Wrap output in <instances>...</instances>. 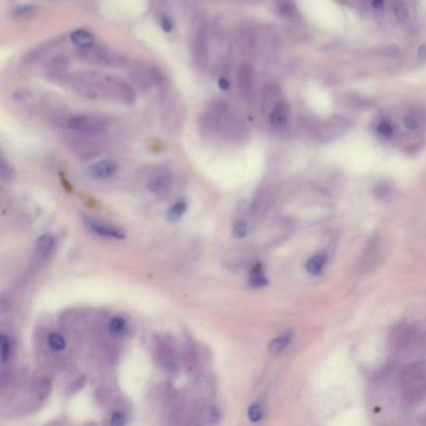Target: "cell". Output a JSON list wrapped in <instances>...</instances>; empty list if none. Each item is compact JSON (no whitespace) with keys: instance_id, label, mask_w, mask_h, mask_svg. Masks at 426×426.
I'll list each match as a JSON object with an SVG mask.
<instances>
[{"instance_id":"cell-2","label":"cell","mask_w":426,"mask_h":426,"mask_svg":"<svg viewBox=\"0 0 426 426\" xmlns=\"http://www.w3.org/2000/svg\"><path fill=\"white\" fill-rule=\"evenodd\" d=\"M190 57L198 70H205L209 64V29L205 20L199 19L193 27L190 38Z\"/></svg>"},{"instance_id":"cell-24","label":"cell","mask_w":426,"mask_h":426,"mask_svg":"<svg viewBox=\"0 0 426 426\" xmlns=\"http://www.w3.org/2000/svg\"><path fill=\"white\" fill-rule=\"evenodd\" d=\"M48 344L49 346H50V349L54 350V351H63V350L65 349V346H67L64 338L56 333H53L49 335Z\"/></svg>"},{"instance_id":"cell-37","label":"cell","mask_w":426,"mask_h":426,"mask_svg":"<svg viewBox=\"0 0 426 426\" xmlns=\"http://www.w3.org/2000/svg\"><path fill=\"white\" fill-rule=\"evenodd\" d=\"M371 4H373V7L375 8V9H380V8L384 7V0H373Z\"/></svg>"},{"instance_id":"cell-28","label":"cell","mask_w":426,"mask_h":426,"mask_svg":"<svg viewBox=\"0 0 426 426\" xmlns=\"http://www.w3.org/2000/svg\"><path fill=\"white\" fill-rule=\"evenodd\" d=\"M394 15H395L399 22H405V20L409 19V9L402 3H396L394 5Z\"/></svg>"},{"instance_id":"cell-33","label":"cell","mask_w":426,"mask_h":426,"mask_svg":"<svg viewBox=\"0 0 426 426\" xmlns=\"http://www.w3.org/2000/svg\"><path fill=\"white\" fill-rule=\"evenodd\" d=\"M404 125L405 128H407L409 130H416L417 128H419V120L415 116L409 115V116H406L404 119Z\"/></svg>"},{"instance_id":"cell-35","label":"cell","mask_w":426,"mask_h":426,"mask_svg":"<svg viewBox=\"0 0 426 426\" xmlns=\"http://www.w3.org/2000/svg\"><path fill=\"white\" fill-rule=\"evenodd\" d=\"M230 86H231V84H230V80L227 79L226 77H220V78H219V80H218V88L220 89V90L227 91L230 89Z\"/></svg>"},{"instance_id":"cell-19","label":"cell","mask_w":426,"mask_h":426,"mask_svg":"<svg viewBox=\"0 0 426 426\" xmlns=\"http://www.w3.org/2000/svg\"><path fill=\"white\" fill-rule=\"evenodd\" d=\"M276 10L284 18H294L297 14V8L294 0H274Z\"/></svg>"},{"instance_id":"cell-15","label":"cell","mask_w":426,"mask_h":426,"mask_svg":"<svg viewBox=\"0 0 426 426\" xmlns=\"http://www.w3.org/2000/svg\"><path fill=\"white\" fill-rule=\"evenodd\" d=\"M406 380L409 381V390L411 391L412 395H415V393H424L426 389V375L425 373H421L420 370H415L414 373L410 374V375L406 376Z\"/></svg>"},{"instance_id":"cell-11","label":"cell","mask_w":426,"mask_h":426,"mask_svg":"<svg viewBox=\"0 0 426 426\" xmlns=\"http://www.w3.org/2000/svg\"><path fill=\"white\" fill-rule=\"evenodd\" d=\"M236 43L241 53L250 54L255 48L256 36L249 27H240L236 31Z\"/></svg>"},{"instance_id":"cell-29","label":"cell","mask_w":426,"mask_h":426,"mask_svg":"<svg viewBox=\"0 0 426 426\" xmlns=\"http://www.w3.org/2000/svg\"><path fill=\"white\" fill-rule=\"evenodd\" d=\"M378 133L379 135H381V137L384 138H390L394 135V128L393 125L390 124L389 121H381L380 124L378 125Z\"/></svg>"},{"instance_id":"cell-23","label":"cell","mask_w":426,"mask_h":426,"mask_svg":"<svg viewBox=\"0 0 426 426\" xmlns=\"http://www.w3.org/2000/svg\"><path fill=\"white\" fill-rule=\"evenodd\" d=\"M10 340L5 334H2L0 336V361L2 364H7L8 360L10 359Z\"/></svg>"},{"instance_id":"cell-20","label":"cell","mask_w":426,"mask_h":426,"mask_svg":"<svg viewBox=\"0 0 426 426\" xmlns=\"http://www.w3.org/2000/svg\"><path fill=\"white\" fill-rule=\"evenodd\" d=\"M325 264H326V255L316 254L308 260L307 265H305V269H307L308 273L312 274V275H318V274L321 273V270L324 269Z\"/></svg>"},{"instance_id":"cell-31","label":"cell","mask_w":426,"mask_h":426,"mask_svg":"<svg viewBox=\"0 0 426 426\" xmlns=\"http://www.w3.org/2000/svg\"><path fill=\"white\" fill-rule=\"evenodd\" d=\"M160 27L165 33H171L172 29H174V22L170 17L163 14L160 17Z\"/></svg>"},{"instance_id":"cell-26","label":"cell","mask_w":426,"mask_h":426,"mask_svg":"<svg viewBox=\"0 0 426 426\" xmlns=\"http://www.w3.org/2000/svg\"><path fill=\"white\" fill-rule=\"evenodd\" d=\"M109 326H110L111 333L115 334V335H121V334L127 330V323H125L124 319L120 318V316L111 319Z\"/></svg>"},{"instance_id":"cell-36","label":"cell","mask_w":426,"mask_h":426,"mask_svg":"<svg viewBox=\"0 0 426 426\" xmlns=\"http://www.w3.org/2000/svg\"><path fill=\"white\" fill-rule=\"evenodd\" d=\"M416 56H417V60H419V62H425V60H426V45H425V44H424V45L420 46L419 49H417Z\"/></svg>"},{"instance_id":"cell-7","label":"cell","mask_w":426,"mask_h":426,"mask_svg":"<svg viewBox=\"0 0 426 426\" xmlns=\"http://www.w3.org/2000/svg\"><path fill=\"white\" fill-rule=\"evenodd\" d=\"M70 65V60L67 55H56L51 57L44 68V74L49 80L59 82L65 74Z\"/></svg>"},{"instance_id":"cell-16","label":"cell","mask_w":426,"mask_h":426,"mask_svg":"<svg viewBox=\"0 0 426 426\" xmlns=\"http://www.w3.org/2000/svg\"><path fill=\"white\" fill-rule=\"evenodd\" d=\"M171 187V177L169 175H158L148 182V189L154 194H163Z\"/></svg>"},{"instance_id":"cell-27","label":"cell","mask_w":426,"mask_h":426,"mask_svg":"<svg viewBox=\"0 0 426 426\" xmlns=\"http://www.w3.org/2000/svg\"><path fill=\"white\" fill-rule=\"evenodd\" d=\"M263 416H264L263 407H261L260 405H259V404L250 405L249 409H248V417H249L250 421L258 422V421H260L261 419H263Z\"/></svg>"},{"instance_id":"cell-25","label":"cell","mask_w":426,"mask_h":426,"mask_svg":"<svg viewBox=\"0 0 426 426\" xmlns=\"http://www.w3.org/2000/svg\"><path fill=\"white\" fill-rule=\"evenodd\" d=\"M0 175H2V179L4 181H10L15 175L14 169L12 168V165L8 163L4 156H2V161H0Z\"/></svg>"},{"instance_id":"cell-12","label":"cell","mask_w":426,"mask_h":426,"mask_svg":"<svg viewBox=\"0 0 426 426\" xmlns=\"http://www.w3.org/2000/svg\"><path fill=\"white\" fill-rule=\"evenodd\" d=\"M84 221L86 225H88L89 229H90L93 232H95L96 235H99V236L110 237V239H124L125 237V235L123 234L121 231H119L117 229H115V227L104 225V224H99V223H96V221H94L93 219L85 218V216H84Z\"/></svg>"},{"instance_id":"cell-4","label":"cell","mask_w":426,"mask_h":426,"mask_svg":"<svg viewBox=\"0 0 426 426\" xmlns=\"http://www.w3.org/2000/svg\"><path fill=\"white\" fill-rule=\"evenodd\" d=\"M229 105L224 100H218L211 103L204 114L201 115L200 124L205 132L219 133L224 130L229 119Z\"/></svg>"},{"instance_id":"cell-1","label":"cell","mask_w":426,"mask_h":426,"mask_svg":"<svg viewBox=\"0 0 426 426\" xmlns=\"http://www.w3.org/2000/svg\"><path fill=\"white\" fill-rule=\"evenodd\" d=\"M14 98L18 103L27 106L30 110H55L63 106V99L56 94L45 90L23 88L15 91Z\"/></svg>"},{"instance_id":"cell-8","label":"cell","mask_w":426,"mask_h":426,"mask_svg":"<svg viewBox=\"0 0 426 426\" xmlns=\"http://www.w3.org/2000/svg\"><path fill=\"white\" fill-rule=\"evenodd\" d=\"M177 99H175L171 94H164L161 99V115H163L164 123L171 125L179 123L180 116H181V110H180Z\"/></svg>"},{"instance_id":"cell-30","label":"cell","mask_w":426,"mask_h":426,"mask_svg":"<svg viewBox=\"0 0 426 426\" xmlns=\"http://www.w3.org/2000/svg\"><path fill=\"white\" fill-rule=\"evenodd\" d=\"M248 234V225L244 223V221H239V223L235 224L234 230H232V235L236 239H242V237L247 236Z\"/></svg>"},{"instance_id":"cell-17","label":"cell","mask_w":426,"mask_h":426,"mask_svg":"<svg viewBox=\"0 0 426 426\" xmlns=\"http://www.w3.org/2000/svg\"><path fill=\"white\" fill-rule=\"evenodd\" d=\"M55 249V237L51 234H44L36 241V253L40 256H48Z\"/></svg>"},{"instance_id":"cell-14","label":"cell","mask_w":426,"mask_h":426,"mask_svg":"<svg viewBox=\"0 0 426 426\" xmlns=\"http://www.w3.org/2000/svg\"><path fill=\"white\" fill-rule=\"evenodd\" d=\"M59 40L60 39H54V40H48V41H45V43L41 44V45H39L38 48H35L34 50H31L30 53H29V55L25 62L31 65V64H35V63L40 62V60H43L44 57L48 55V54L50 53L54 48H55L57 44H59Z\"/></svg>"},{"instance_id":"cell-32","label":"cell","mask_w":426,"mask_h":426,"mask_svg":"<svg viewBox=\"0 0 426 426\" xmlns=\"http://www.w3.org/2000/svg\"><path fill=\"white\" fill-rule=\"evenodd\" d=\"M35 10V7H33V5H24V7H20L18 8V9H15L14 12V15L18 18H23V17H28V15H30L31 13Z\"/></svg>"},{"instance_id":"cell-13","label":"cell","mask_w":426,"mask_h":426,"mask_svg":"<svg viewBox=\"0 0 426 426\" xmlns=\"http://www.w3.org/2000/svg\"><path fill=\"white\" fill-rule=\"evenodd\" d=\"M70 41L78 46V49H85L91 48V46L96 45L95 36L85 29H77L70 34Z\"/></svg>"},{"instance_id":"cell-3","label":"cell","mask_w":426,"mask_h":426,"mask_svg":"<svg viewBox=\"0 0 426 426\" xmlns=\"http://www.w3.org/2000/svg\"><path fill=\"white\" fill-rule=\"evenodd\" d=\"M78 56L86 63H91L101 67H124L127 64L125 59L115 51L105 46H91V48L78 49Z\"/></svg>"},{"instance_id":"cell-5","label":"cell","mask_w":426,"mask_h":426,"mask_svg":"<svg viewBox=\"0 0 426 426\" xmlns=\"http://www.w3.org/2000/svg\"><path fill=\"white\" fill-rule=\"evenodd\" d=\"M106 125L105 120L94 115H75L67 121L68 129L85 137L100 134L106 129Z\"/></svg>"},{"instance_id":"cell-21","label":"cell","mask_w":426,"mask_h":426,"mask_svg":"<svg viewBox=\"0 0 426 426\" xmlns=\"http://www.w3.org/2000/svg\"><path fill=\"white\" fill-rule=\"evenodd\" d=\"M250 285L253 287H263L268 285V279H266L265 274H264L263 268L260 265H256L253 268L252 273H250Z\"/></svg>"},{"instance_id":"cell-10","label":"cell","mask_w":426,"mask_h":426,"mask_svg":"<svg viewBox=\"0 0 426 426\" xmlns=\"http://www.w3.org/2000/svg\"><path fill=\"white\" fill-rule=\"evenodd\" d=\"M116 171V163H114L113 160H101L89 168V176L95 180H104L113 176Z\"/></svg>"},{"instance_id":"cell-18","label":"cell","mask_w":426,"mask_h":426,"mask_svg":"<svg viewBox=\"0 0 426 426\" xmlns=\"http://www.w3.org/2000/svg\"><path fill=\"white\" fill-rule=\"evenodd\" d=\"M292 340V333L291 331H287V333L281 334L280 336H278L276 339H274L273 341L269 345V351L273 355H279L289 346V344Z\"/></svg>"},{"instance_id":"cell-22","label":"cell","mask_w":426,"mask_h":426,"mask_svg":"<svg viewBox=\"0 0 426 426\" xmlns=\"http://www.w3.org/2000/svg\"><path fill=\"white\" fill-rule=\"evenodd\" d=\"M187 211V204L184 201H177L174 205L169 209L168 211V220L171 221V223H176L181 219V216L184 215V213Z\"/></svg>"},{"instance_id":"cell-9","label":"cell","mask_w":426,"mask_h":426,"mask_svg":"<svg viewBox=\"0 0 426 426\" xmlns=\"http://www.w3.org/2000/svg\"><path fill=\"white\" fill-rule=\"evenodd\" d=\"M289 101L285 100V99H280V100H278L271 106L270 113H269V120H270L271 124L275 125V127H283V125L286 124L287 119H289Z\"/></svg>"},{"instance_id":"cell-34","label":"cell","mask_w":426,"mask_h":426,"mask_svg":"<svg viewBox=\"0 0 426 426\" xmlns=\"http://www.w3.org/2000/svg\"><path fill=\"white\" fill-rule=\"evenodd\" d=\"M110 424L114 426H123L125 424V416L123 414H120V412H115V414H113V416H111Z\"/></svg>"},{"instance_id":"cell-6","label":"cell","mask_w":426,"mask_h":426,"mask_svg":"<svg viewBox=\"0 0 426 426\" xmlns=\"http://www.w3.org/2000/svg\"><path fill=\"white\" fill-rule=\"evenodd\" d=\"M255 70L249 63H242L236 73V83L239 88V93L241 94L245 100H252L255 94L256 85Z\"/></svg>"}]
</instances>
